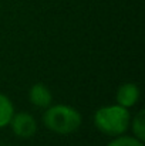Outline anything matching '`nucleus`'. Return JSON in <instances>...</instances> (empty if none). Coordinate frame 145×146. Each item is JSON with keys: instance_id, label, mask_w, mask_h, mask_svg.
Wrapping results in <instances>:
<instances>
[{"instance_id": "nucleus-1", "label": "nucleus", "mask_w": 145, "mask_h": 146, "mask_svg": "<svg viewBox=\"0 0 145 146\" xmlns=\"http://www.w3.org/2000/svg\"><path fill=\"white\" fill-rule=\"evenodd\" d=\"M93 122L97 129L111 138L124 135L131 122V113L128 108H124L118 104L100 106L94 112Z\"/></svg>"}, {"instance_id": "nucleus-2", "label": "nucleus", "mask_w": 145, "mask_h": 146, "mask_svg": "<svg viewBox=\"0 0 145 146\" xmlns=\"http://www.w3.org/2000/svg\"><path fill=\"white\" fill-rule=\"evenodd\" d=\"M43 123L48 131L57 135H71L83 123L81 113L71 105L55 104L46 108Z\"/></svg>"}, {"instance_id": "nucleus-3", "label": "nucleus", "mask_w": 145, "mask_h": 146, "mask_svg": "<svg viewBox=\"0 0 145 146\" xmlns=\"http://www.w3.org/2000/svg\"><path fill=\"white\" fill-rule=\"evenodd\" d=\"M10 128L13 131V133L17 138H31L34 136V133L37 132V121L34 119V116L29 112H20V113H13L11 119H10Z\"/></svg>"}, {"instance_id": "nucleus-4", "label": "nucleus", "mask_w": 145, "mask_h": 146, "mask_svg": "<svg viewBox=\"0 0 145 146\" xmlns=\"http://www.w3.org/2000/svg\"><path fill=\"white\" fill-rule=\"evenodd\" d=\"M140 97H141V91H140L138 85L134 82L121 84L115 92L117 104L124 108H128V109L132 108L134 105H137V102L140 101Z\"/></svg>"}, {"instance_id": "nucleus-5", "label": "nucleus", "mask_w": 145, "mask_h": 146, "mask_svg": "<svg viewBox=\"0 0 145 146\" xmlns=\"http://www.w3.org/2000/svg\"><path fill=\"white\" fill-rule=\"evenodd\" d=\"M29 101H30L34 106L46 109L47 106L51 105V102H53V94H51L50 88H48L46 84L37 82V84H34V85L30 88V91H29Z\"/></svg>"}, {"instance_id": "nucleus-6", "label": "nucleus", "mask_w": 145, "mask_h": 146, "mask_svg": "<svg viewBox=\"0 0 145 146\" xmlns=\"http://www.w3.org/2000/svg\"><path fill=\"white\" fill-rule=\"evenodd\" d=\"M14 113V105L6 94L0 92V129L10 123V119Z\"/></svg>"}, {"instance_id": "nucleus-7", "label": "nucleus", "mask_w": 145, "mask_h": 146, "mask_svg": "<svg viewBox=\"0 0 145 146\" xmlns=\"http://www.w3.org/2000/svg\"><path fill=\"white\" fill-rule=\"evenodd\" d=\"M130 126L134 132V136L140 141H144L145 139V112L144 109H140L134 118H131V122H130Z\"/></svg>"}, {"instance_id": "nucleus-8", "label": "nucleus", "mask_w": 145, "mask_h": 146, "mask_svg": "<svg viewBox=\"0 0 145 146\" xmlns=\"http://www.w3.org/2000/svg\"><path fill=\"white\" fill-rule=\"evenodd\" d=\"M107 146H144V141H140L135 136L120 135V136H115Z\"/></svg>"}]
</instances>
